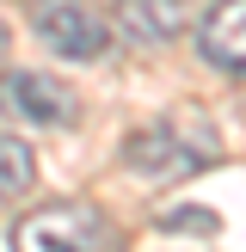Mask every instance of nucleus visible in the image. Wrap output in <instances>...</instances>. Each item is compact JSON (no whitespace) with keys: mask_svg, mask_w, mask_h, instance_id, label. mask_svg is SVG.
<instances>
[{"mask_svg":"<svg viewBox=\"0 0 246 252\" xmlns=\"http://www.w3.org/2000/svg\"><path fill=\"white\" fill-rule=\"evenodd\" d=\"M12 252H123V240L92 203H49L37 216H19Z\"/></svg>","mask_w":246,"mask_h":252,"instance_id":"nucleus-2","label":"nucleus"},{"mask_svg":"<svg viewBox=\"0 0 246 252\" xmlns=\"http://www.w3.org/2000/svg\"><path fill=\"white\" fill-rule=\"evenodd\" d=\"M160 228H166V234H215L221 221L209 216V209H166V216H160Z\"/></svg>","mask_w":246,"mask_h":252,"instance_id":"nucleus-8","label":"nucleus"},{"mask_svg":"<svg viewBox=\"0 0 246 252\" xmlns=\"http://www.w3.org/2000/svg\"><path fill=\"white\" fill-rule=\"evenodd\" d=\"M197 56L221 74L246 80V0H215L197 19Z\"/></svg>","mask_w":246,"mask_h":252,"instance_id":"nucleus-5","label":"nucleus"},{"mask_svg":"<svg viewBox=\"0 0 246 252\" xmlns=\"http://www.w3.org/2000/svg\"><path fill=\"white\" fill-rule=\"evenodd\" d=\"M117 19L135 43H172L184 31V6L179 0H117Z\"/></svg>","mask_w":246,"mask_h":252,"instance_id":"nucleus-6","label":"nucleus"},{"mask_svg":"<svg viewBox=\"0 0 246 252\" xmlns=\"http://www.w3.org/2000/svg\"><path fill=\"white\" fill-rule=\"evenodd\" d=\"M0 111L25 123H43V129H62V123L80 117V98H74L68 80L56 74H37V68H12L0 74Z\"/></svg>","mask_w":246,"mask_h":252,"instance_id":"nucleus-3","label":"nucleus"},{"mask_svg":"<svg viewBox=\"0 0 246 252\" xmlns=\"http://www.w3.org/2000/svg\"><path fill=\"white\" fill-rule=\"evenodd\" d=\"M0 49H6V31H0Z\"/></svg>","mask_w":246,"mask_h":252,"instance_id":"nucleus-9","label":"nucleus"},{"mask_svg":"<svg viewBox=\"0 0 246 252\" xmlns=\"http://www.w3.org/2000/svg\"><path fill=\"white\" fill-rule=\"evenodd\" d=\"M37 179V154L19 142V135H0V203H12V197H25Z\"/></svg>","mask_w":246,"mask_h":252,"instance_id":"nucleus-7","label":"nucleus"},{"mask_svg":"<svg viewBox=\"0 0 246 252\" xmlns=\"http://www.w3.org/2000/svg\"><path fill=\"white\" fill-rule=\"evenodd\" d=\"M31 31L43 37L56 56H68V62H98L105 43H111V25L98 19L86 0H43L37 19H31Z\"/></svg>","mask_w":246,"mask_h":252,"instance_id":"nucleus-4","label":"nucleus"},{"mask_svg":"<svg viewBox=\"0 0 246 252\" xmlns=\"http://www.w3.org/2000/svg\"><path fill=\"white\" fill-rule=\"evenodd\" d=\"M117 160L135 179H197V172H209L221 160V129L203 111H172V117H154L142 129H129Z\"/></svg>","mask_w":246,"mask_h":252,"instance_id":"nucleus-1","label":"nucleus"}]
</instances>
